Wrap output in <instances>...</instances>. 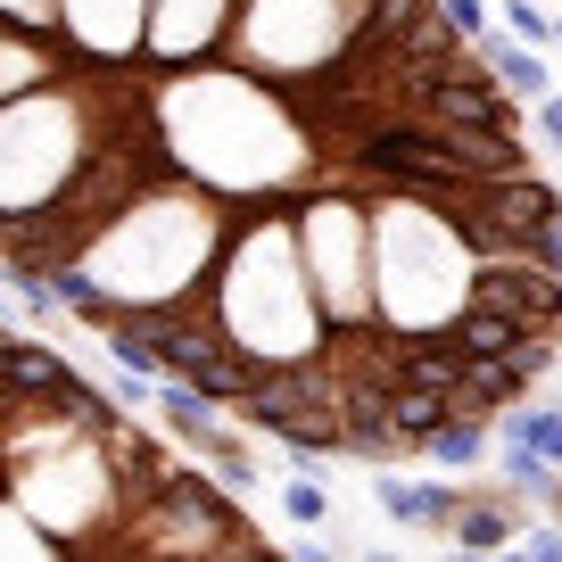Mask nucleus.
<instances>
[{"label": "nucleus", "instance_id": "9", "mask_svg": "<svg viewBox=\"0 0 562 562\" xmlns=\"http://www.w3.org/2000/svg\"><path fill=\"white\" fill-rule=\"evenodd\" d=\"M513 554H538V562H562V529H521Z\"/></svg>", "mask_w": 562, "mask_h": 562}, {"label": "nucleus", "instance_id": "3", "mask_svg": "<svg viewBox=\"0 0 562 562\" xmlns=\"http://www.w3.org/2000/svg\"><path fill=\"white\" fill-rule=\"evenodd\" d=\"M480 58H488V67L505 75V91H513V100H529V108H538L546 91H554V75H546V58L529 50L521 34H480Z\"/></svg>", "mask_w": 562, "mask_h": 562}, {"label": "nucleus", "instance_id": "2", "mask_svg": "<svg viewBox=\"0 0 562 562\" xmlns=\"http://www.w3.org/2000/svg\"><path fill=\"white\" fill-rule=\"evenodd\" d=\"M513 538H521V513H513L505 496H463V513H456L463 554H513Z\"/></svg>", "mask_w": 562, "mask_h": 562}, {"label": "nucleus", "instance_id": "1", "mask_svg": "<svg viewBox=\"0 0 562 562\" xmlns=\"http://www.w3.org/2000/svg\"><path fill=\"white\" fill-rule=\"evenodd\" d=\"M372 488H381V505L397 513V521H414V529H456V513H463L456 480H397V472H381Z\"/></svg>", "mask_w": 562, "mask_h": 562}, {"label": "nucleus", "instance_id": "5", "mask_svg": "<svg viewBox=\"0 0 562 562\" xmlns=\"http://www.w3.org/2000/svg\"><path fill=\"white\" fill-rule=\"evenodd\" d=\"M505 447H538V456L562 463V405H505Z\"/></svg>", "mask_w": 562, "mask_h": 562}, {"label": "nucleus", "instance_id": "6", "mask_svg": "<svg viewBox=\"0 0 562 562\" xmlns=\"http://www.w3.org/2000/svg\"><path fill=\"white\" fill-rule=\"evenodd\" d=\"M67 381V364H58L50 348H34V339H9V389H25V397H50V389Z\"/></svg>", "mask_w": 562, "mask_h": 562}, {"label": "nucleus", "instance_id": "10", "mask_svg": "<svg viewBox=\"0 0 562 562\" xmlns=\"http://www.w3.org/2000/svg\"><path fill=\"white\" fill-rule=\"evenodd\" d=\"M529 257H538V265H554V273H562V215H554V224H538V232H529Z\"/></svg>", "mask_w": 562, "mask_h": 562}, {"label": "nucleus", "instance_id": "8", "mask_svg": "<svg viewBox=\"0 0 562 562\" xmlns=\"http://www.w3.org/2000/svg\"><path fill=\"white\" fill-rule=\"evenodd\" d=\"M505 25H513L521 42H554V18H538L529 0H505Z\"/></svg>", "mask_w": 562, "mask_h": 562}, {"label": "nucleus", "instance_id": "12", "mask_svg": "<svg viewBox=\"0 0 562 562\" xmlns=\"http://www.w3.org/2000/svg\"><path fill=\"white\" fill-rule=\"evenodd\" d=\"M538 124H546V140L562 149V91H546V100H538Z\"/></svg>", "mask_w": 562, "mask_h": 562}, {"label": "nucleus", "instance_id": "11", "mask_svg": "<svg viewBox=\"0 0 562 562\" xmlns=\"http://www.w3.org/2000/svg\"><path fill=\"white\" fill-rule=\"evenodd\" d=\"M439 9H447V18H456V25H463V34H472V42H480V34H488V9H480V0H439Z\"/></svg>", "mask_w": 562, "mask_h": 562}, {"label": "nucleus", "instance_id": "7", "mask_svg": "<svg viewBox=\"0 0 562 562\" xmlns=\"http://www.w3.org/2000/svg\"><path fill=\"white\" fill-rule=\"evenodd\" d=\"M281 513H290V521H306V529H315V521H331V496H323L315 480H306V463H299V480L281 488Z\"/></svg>", "mask_w": 562, "mask_h": 562}, {"label": "nucleus", "instance_id": "4", "mask_svg": "<svg viewBox=\"0 0 562 562\" xmlns=\"http://www.w3.org/2000/svg\"><path fill=\"white\" fill-rule=\"evenodd\" d=\"M480 447H488V422H480V414H456V422H439V430H430L414 456L430 463V472H472Z\"/></svg>", "mask_w": 562, "mask_h": 562}]
</instances>
